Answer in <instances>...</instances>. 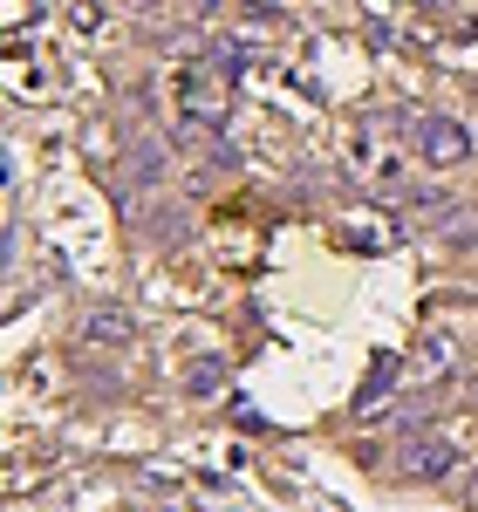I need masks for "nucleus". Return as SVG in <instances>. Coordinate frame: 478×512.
Wrapping results in <instances>:
<instances>
[{
	"instance_id": "f257e3e1",
	"label": "nucleus",
	"mask_w": 478,
	"mask_h": 512,
	"mask_svg": "<svg viewBox=\"0 0 478 512\" xmlns=\"http://www.w3.org/2000/svg\"><path fill=\"white\" fill-rule=\"evenodd\" d=\"M403 144H410V151H417V158L424 164H465L472 158V130H465V123H451V117H424V110H417V117H403Z\"/></svg>"
},
{
	"instance_id": "f03ea898",
	"label": "nucleus",
	"mask_w": 478,
	"mask_h": 512,
	"mask_svg": "<svg viewBox=\"0 0 478 512\" xmlns=\"http://www.w3.org/2000/svg\"><path fill=\"white\" fill-rule=\"evenodd\" d=\"M178 110H185V123L192 130H219V117H226V76L219 69H185L178 76Z\"/></svg>"
},
{
	"instance_id": "7ed1b4c3",
	"label": "nucleus",
	"mask_w": 478,
	"mask_h": 512,
	"mask_svg": "<svg viewBox=\"0 0 478 512\" xmlns=\"http://www.w3.org/2000/svg\"><path fill=\"white\" fill-rule=\"evenodd\" d=\"M451 465H458V451H451L444 437H431V431L403 437V451H397V472L410 478V485H424V478H451Z\"/></svg>"
},
{
	"instance_id": "20e7f679",
	"label": "nucleus",
	"mask_w": 478,
	"mask_h": 512,
	"mask_svg": "<svg viewBox=\"0 0 478 512\" xmlns=\"http://www.w3.org/2000/svg\"><path fill=\"white\" fill-rule=\"evenodd\" d=\"M82 335H89V342H117V349H123V342L137 335V321L123 315V308H96V315L82 321Z\"/></svg>"
},
{
	"instance_id": "39448f33",
	"label": "nucleus",
	"mask_w": 478,
	"mask_h": 512,
	"mask_svg": "<svg viewBox=\"0 0 478 512\" xmlns=\"http://www.w3.org/2000/svg\"><path fill=\"white\" fill-rule=\"evenodd\" d=\"M444 369H451V342L444 335H431L424 349L410 355V376H444Z\"/></svg>"
},
{
	"instance_id": "423d86ee",
	"label": "nucleus",
	"mask_w": 478,
	"mask_h": 512,
	"mask_svg": "<svg viewBox=\"0 0 478 512\" xmlns=\"http://www.w3.org/2000/svg\"><path fill=\"white\" fill-rule=\"evenodd\" d=\"M438 233L451 239V246H478V219H472V212H444Z\"/></svg>"
},
{
	"instance_id": "0eeeda50",
	"label": "nucleus",
	"mask_w": 478,
	"mask_h": 512,
	"mask_svg": "<svg viewBox=\"0 0 478 512\" xmlns=\"http://www.w3.org/2000/svg\"><path fill=\"white\" fill-rule=\"evenodd\" d=\"M130 7H158V0H130Z\"/></svg>"
},
{
	"instance_id": "6e6552de",
	"label": "nucleus",
	"mask_w": 478,
	"mask_h": 512,
	"mask_svg": "<svg viewBox=\"0 0 478 512\" xmlns=\"http://www.w3.org/2000/svg\"><path fill=\"white\" fill-rule=\"evenodd\" d=\"M472 89H478V76H472Z\"/></svg>"
}]
</instances>
